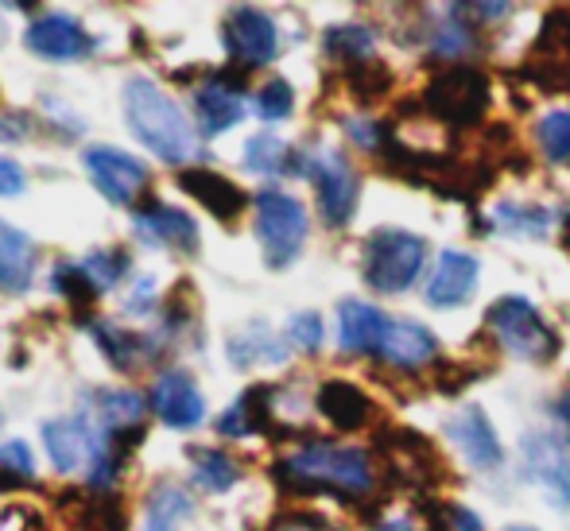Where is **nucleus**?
Wrapping results in <instances>:
<instances>
[{
    "label": "nucleus",
    "instance_id": "473e14b6",
    "mask_svg": "<svg viewBox=\"0 0 570 531\" xmlns=\"http://www.w3.org/2000/svg\"><path fill=\"white\" fill-rule=\"evenodd\" d=\"M473 23L465 20H446L435 28V39H431V47H435V55H443V59H465V55L473 51Z\"/></svg>",
    "mask_w": 570,
    "mask_h": 531
},
{
    "label": "nucleus",
    "instance_id": "5701e85b",
    "mask_svg": "<svg viewBox=\"0 0 570 531\" xmlns=\"http://www.w3.org/2000/svg\"><path fill=\"white\" fill-rule=\"evenodd\" d=\"M323 47L334 62H345V67H357V62H368L376 51V36L365 23H334L323 36Z\"/></svg>",
    "mask_w": 570,
    "mask_h": 531
},
{
    "label": "nucleus",
    "instance_id": "f704fd0d",
    "mask_svg": "<svg viewBox=\"0 0 570 531\" xmlns=\"http://www.w3.org/2000/svg\"><path fill=\"white\" fill-rule=\"evenodd\" d=\"M51 287H55V292L67 295V299L75 303V307H86V303H90L94 295H98V287L90 284V276H86V272L78 268V264H59V268H55Z\"/></svg>",
    "mask_w": 570,
    "mask_h": 531
},
{
    "label": "nucleus",
    "instance_id": "ea45409f",
    "mask_svg": "<svg viewBox=\"0 0 570 531\" xmlns=\"http://www.w3.org/2000/svg\"><path fill=\"white\" fill-rule=\"evenodd\" d=\"M23 190V171L12 159H0V195H20Z\"/></svg>",
    "mask_w": 570,
    "mask_h": 531
},
{
    "label": "nucleus",
    "instance_id": "b1692460",
    "mask_svg": "<svg viewBox=\"0 0 570 531\" xmlns=\"http://www.w3.org/2000/svg\"><path fill=\"white\" fill-rule=\"evenodd\" d=\"M284 357H287V345L276 342V334L264 322H253L237 337H229V361L240 368L256 365V361H284Z\"/></svg>",
    "mask_w": 570,
    "mask_h": 531
},
{
    "label": "nucleus",
    "instance_id": "1a4fd4ad",
    "mask_svg": "<svg viewBox=\"0 0 570 531\" xmlns=\"http://www.w3.org/2000/svg\"><path fill=\"white\" fill-rule=\"evenodd\" d=\"M47 454H51L59 473H94L98 458L106 454L98 431L90 426L86 415H67V420H51L43 426Z\"/></svg>",
    "mask_w": 570,
    "mask_h": 531
},
{
    "label": "nucleus",
    "instance_id": "9b49d317",
    "mask_svg": "<svg viewBox=\"0 0 570 531\" xmlns=\"http://www.w3.org/2000/svg\"><path fill=\"white\" fill-rule=\"evenodd\" d=\"M226 47L237 67H264L276 59L279 51V31L268 12L261 8H233L226 20Z\"/></svg>",
    "mask_w": 570,
    "mask_h": 531
},
{
    "label": "nucleus",
    "instance_id": "7c9ffc66",
    "mask_svg": "<svg viewBox=\"0 0 570 531\" xmlns=\"http://www.w3.org/2000/svg\"><path fill=\"white\" fill-rule=\"evenodd\" d=\"M36 481V462L23 442H0V489H16Z\"/></svg>",
    "mask_w": 570,
    "mask_h": 531
},
{
    "label": "nucleus",
    "instance_id": "6ab92c4d",
    "mask_svg": "<svg viewBox=\"0 0 570 531\" xmlns=\"http://www.w3.org/2000/svg\"><path fill=\"white\" fill-rule=\"evenodd\" d=\"M435 353H439V337L431 334L423 322L392 318L389 337H384L376 357L389 361V365H396V368H420V365H428Z\"/></svg>",
    "mask_w": 570,
    "mask_h": 531
},
{
    "label": "nucleus",
    "instance_id": "4c0bfd02",
    "mask_svg": "<svg viewBox=\"0 0 570 531\" xmlns=\"http://www.w3.org/2000/svg\"><path fill=\"white\" fill-rule=\"evenodd\" d=\"M287 337H292V345H299V350L315 353L318 345H323V318H318L315 311H303V315H295L287 322Z\"/></svg>",
    "mask_w": 570,
    "mask_h": 531
},
{
    "label": "nucleus",
    "instance_id": "0eeeda50",
    "mask_svg": "<svg viewBox=\"0 0 570 531\" xmlns=\"http://www.w3.org/2000/svg\"><path fill=\"white\" fill-rule=\"evenodd\" d=\"M303 171L315 183V198H318V214L331 229H342V225L353 222V210H357V195L361 183L353 175V167L345 164V156L338 151H315L311 159H303Z\"/></svg>",
    "mask_w": 570,
    "mask_h": 531
},
{
    "label": "nucleus",
    "instance_id": "4be33fe9",
    "mask_svg": "<svg viewBox=\"0 0 570 531\" xmlns=\"http://www.w3.org/2000/svg\"><path fill=\"white\" fill-rule=\"evenodd\" d=\"M136 229L148 233V237H156V240H164V245H171V248H183V253H198L195 217L175 210V206L148 203L140 214H136Z\"/></svg>",
    "mask_w": 570,
    "mask_h": 531
},
{
    "label": "nucleus",
    "instance_id": "cd10ccee",
    "mask_svg": "<svg viewBox=\"0 0 570 531\" xmlns=\"http://www.w3.org/2000/svg\"><path fill=\"white\" fill-rule=\"evenodd\" d=\"M245 167L256 175H284L287 167L299 171V167L292 164V148H287L284 140H276L272 132H261L245 144Z\"/></svg>",
    "mask_w": 570,
    "mask_h": 531
},
{
    "label": "nucleus",
    "instance_id": "58836bf2",
    "mask_svg": "<svg viewBox=\"0 0 570 531\" xmlns=\"http://www.w3.org/2000/svg\"><path fill=\"white\" fill-rule=\"evenodd\" d=\"M218 431L226 434V439H245V434H253V420H248V412H245V404H240V400L218 420Z\"/></svg>",
    "mask_w": 570,
    "mask_h": 531
},
{
    "label": "nucleus",
    "instance_id": "c756f323",
    "mask_svg": "<svg viewBox=\"0 0 570 531\" xmlns=\"http://www.w3.org/2000/svg\"><path fill=\"white\" fill-rule=\"evenodd\" d=\"M497 225H501L504 233H520V237H548L551 217H548V210H540V206L504 203L501 210H497Z\"/></svg>",
    "mask_w": 570,
    "mask_h": 531
},
{
    "label": "nucleus",
    "instance_id": "2f4dec72",
    "mask_svg": "<svg viewBox=\"0 0 570 531\" xmlns=\"http://www.w3.org/2000/svg\"><path fill=\"white\" fill-rule=\"evenodd\" d=\"M540 148L551 164L570 159V109H556L540 120Z\"/></svg>",
    "mask_w": 570,
    "mask_h": 531
},
{
    "label": "nucleus",
    "instance_id": "20e7f679",
    "mask_svg": "<svg viewBox=\"0 0 570 531\" xmlns=\"http://www.w3.org/2000/svg\"><path fill=\"white\" fill-rule=\"evenodd\" d=\"M485 326L497 334V342L520 361H551L559 353V334L540 318V311L524 295H504L485 311Z\"/></svg>",
    "mask_w": 570,
    "mask_h": 531
},
{
    "label": "nucleus",
    "instance_id": "e433bc0d",
    "mask_svg": "<svg viewBox=\"0 0 570 531\" xmlns=\"http://www.w3.org/2000/svg\"><path fill=\"white\" fill-rule=\"evenodd\" d=\"M94 334H98V345L106 350V357L114 361L117 368H132L136 361V342L128 334H120L114 326H94Z\"/></svg>",
    "mask_w": 570,
    "mask_h": 531
},
{
    "label": "nucleus",
    "instance_id": "423d86ee",
    "mask_svg": "<svg viewBox=\"0 0 570 531\" xmlns=\"http://www.w3.org/2000/svg\"><path fill=\"white\" fill-rule=\"evenodd\" d=\"M423 109L451 128H473L489 109V78L470 62H451L428 82Z\"/></svg>",
    "mask_w": 570,
    "mask_h": 531
},
{
    "label": "nucleus",
    "instance_id": "f8f14e48",
    "mask_svg": "<svg viewBox=\"0 0 570 531\" xmlns=\"http://www.w3.org/2000/svg\"><path fill=\"white\" fill-rule=\"evenodd\" d=\"M151 407L175 431H190L206 415L203 392L195 389V381L183 368H167V373L156 376V384H151Z\"/></svg>",
    "mask_w": 570,
    "mask_h": 531
},
{
    "label": "nucleus",
    "instance_id": "c9c22d12",
    "mask_svg": "<svg viewBox=\"0 0 570 531\" xmlns=\"http://www.w3.org/2000/svg\"><path fill=\"white\" fill-rule=\"evenodd\" d=\"M292 109H295V94L284 78H272V82L261 86V94H256V112H261L264 120H284Z\"/></svg>",
    "mask_w": 570,
    "mask_h": 531
},
{
    "label": "nucleus",
    "instance_id": "79ce46f5",
    "mask_svg": "<svg viewBox=\"0 0 570 531\" xmlns=\"http://www.w3.org/2000/svg\"><path fill=\"white\" fill-rule=\"evenodd\" d=\"M465 12L478 16V20H509V4H465Z\"/></svg>",
    "mask_w": 570,
    "mask_h": 531
},
{
    "label": "nucleus",
    "instance_id": "393cba45",
    "mask_svg": "<svg viewBox=\"0 0 570 531\" xmlns=\"http://www.w3.org/2000/svg\"><path fill=\"white\" fill-rule=\"evenodd\" d=\"M195 458V481L210 493H229L240 481V465L233 462L226 450H210V446H195L190 450Z\"/></svg>",
    "mask_w": 570,
    "mask_h": 531
},
{
    "label": "nucleus",
    "instance_id": "72a5a7b5",
    "mask_svg": "<svg viewBox=\"0 0 570 531\" xmlns=\"http://www.w3.org/2000/svg\"><path fill=\"white\" fill-rule=\"evenodd\" d=\"M78 268H82L86 276H90V284L101 292V287H114L117 279H125L128 256H125V253H117V248H114V253H90L82 264H78Z\"/></svg>",
    "mask_w": 570,
    "mask_h": 531
},
{
    "label": "nucleus",
    "instance_id": "a878e982",
    "mask_svg": "<svg viewBox=\"0 0 570 531\" xmlns=\"http://www.w3.org/2000/svg\"><path fill=\"white\" fill-rule=\"evenodd\" d=\"M98 404V415L101 423H106V431H136L144 420V412H148V400L140 396V392H101V400H94Z\"/></svg>",
    "mask_w": 570,
    "mask_h": 531
},
{
    "label": "nucleus",
    "instance_id": "9d476101",
    "mask_svg": "<svg viewBox=\"0 0 570 531\" xmlns=\"http://www.w3.org/2000/svg\"><path fill=\"white\" fill-rule=\"evenodd\" d=\"M82 159H86V171L94 175V187L117 206H132L151 183L148 167L117 148H86Z\"/></svg>",
    "mask_w": 570,
    "mask_h": 531
},
{
    "label": "nucleus",
    "instance_id": "a19ab883",
    "mask_svg": "<svg viewBox=\"0 0 570 531\" xmlns=\"http://www.w3.org/2000/svg\"><path fill=\"white\" fill-rule=\"evenodd\" d=\"M443 512L454 520V531H481V517H478V512H470V509H458V504H446Z\"/></svg>",
    "mask_w": 570,
    "mask_h": 531
},
{
    "label": "nucleus",
    "instance_id": "2eb2a0df",
    "mask_svg": "<svg viewBox=\"0 0 570 531\" xmlns=\"http://www.w3.org/2000/svg\"><path fill=\"white\" fill-rule=\"evenodd\" d=\"M478 287V260L470 253H458V248H446L435 264V276L428 284V303L439 311H454L462 307L465 299Z\"/></svg>",
    "mask_w": 570,
    "mask_h": 531
},
{
    "label": "nucleus",
    "instance_id": "ddd939ff",
    "mask_svg": "<svg viewBox=\"0 0 570 531\" xmlns=\"http://www.w3.org/2000/svg\"><path fill=\"white\" fill-rule=\"evenodd\" d=\"M446 434H451V442L462 450L473 470L489 473L504 462V450H501V442H497L493 423L485 420V412H481L478 404H465L462 412H454L451 420H446Z\"/></svg>",
    "mask_w": 570,
    "mask_h": 531
},
{
    "label": "nucleus",
    "instance_id": "a18cd8bd",
    "mask_svg": "<svg viewBox=\"0 0 570 531\" xmlns=\"http://www.w3.org/2000/svg\"><path fill=\"white\" fill-rule=\"evenodd\" d=\"M431 531H446V528H431Z\"/></svg>",
    "mask_w": 570,
    "mask_h": 531
},
{
    "label": "nucleus",
    "instance_id": "f03ea898",
    "mask_svg": "<svg viewBox=\"0 0 570 531\" xmlns=\"http://www.w3.org/2000/svg\"><path fill=\"white\" fill-rule=\"evenodd\" d=\"M276 478L295 489H338L345 496L373 493V462L365 450L334 446V442H311L299 454L284 458Z\"/></svg>",
    "mask_w": 570,
    "mask_h": 531
},
{
    "label": "nucleus",
    "instance_id": "6e6552de",
    "mask_svg": "<svg viewBox=\"0 0 570 531\" xmlns=\"http://www.w3.org/2000/svg\"><path fill=\"white\" fill-rule=\"evenodd\" d=\"M520 454H524V478L532 485H540L556 509H570V446L563 434L556 431L524 434Z\"/></svg>",
    "mask_w": 570,
    "mask_h": 531
},
{
    "label": "nucleus",
    "instance_id": "c03bdc74",
    "mask_svg": "<svg viewBox=\"0 0 570 531\" xmlns=\"http://www.w3.org/2000/svg\"><path fill=\"white\" fill-rule=\"evenodd\" d=\"M509 531H535V528H509Z\"/></svg>",
    "mask_w": 570,
    "mask_h": 531
},
{
    "label": "nucleus",
    "instance_id": "dca6fc26",
    "mask_svg": "<svg viewBox=\"0 0 570 531\" xmlns=\"http://www.w3.org/2000/svg\"><path fill=\"white\" fill-rule=\"evenodd\" d=\"M179 187L226 225L237 222L248 203L245 190H240L237 183H229L226 175H218V171H206V167H187V171L179 175Z\"/></svg>",
    "mask_w": 570,
    "mask_h": 531
},
{
    "label": "nucleus",
    "instance_id": "f3484780",
    "mask_svg": "<svg viewBox=\"0 0 570 531\" xmlns=\"http://www.w3.org/2000/svg\"><path fill=\"white\" fill-rule=\"evenodd\" d=\"M195 112L206 136H222L245 117V94L237 82H229V75H218L195 90Z\"/></svg>",
    "mask_w": 570,
    "mask_h": 531
},
{
    "label": "nucleus",
    "instance_id": "a211bd4d",
    "mask_svg": "<svg viewBox=\"0 0 570 531\" xmlns=\"http://www.w3.org/2000/svg\"><path fill=\"white\" fill-rule=\"evenodd\" d=\"M389 326L392 318L381 307H368L361 299H345L338 307V337L345 353H381Z\"/></svg>",
    "mask_w": 570,
    "mask_h": 531
},
{
    "label": "nucleus",
    "instance_id": "c85d7f7f",
    "mask_svg": "<svg viewBox=\"0 0 570 531\" xmlns=\"http://www.w3.org/2000/svg\"><path fill=\"white\" fill-rule=\"evenodd\" d=\"M345 82H350V90H353V98H357V101H376V98H384V94H389L392 75H389V67H384V62L368 59V62H357V67L345 70Z\"/></svg>",
    "mask_w": 570,
    "mask_h": 531
},
{
    "label": "nucleus",
    "instance_id": "aec40b11",
    "mask_svg": "<svg viewBox=\"0 0 570 531\" xmlns=\"http://www.w3.org/2000/svg\"><path fill=\"white\" fill-rule=\"evenodd\" d=\"M36 276V245L23 229L0 222V292L23 295Z\"/></svg>",
    "mask_w": 570,
    "mask_h": 531
},
{
    "label": "nucleus",
    "instance_id": "7ed1b4c3",
    "mask_svg": "<svg viewBox=\"0 0 570 531\" xmlns=\"http://www.w3.org/2000/svg\"><path fill=\"white\" fill-rule=\"evenodd\" d=\"M423 260H428V240L407 229H376L365 240V284L381 295H404L420 279Z\"/></svg>",
    "mask_w": 570,
    "mask_h": 531
},
{
    "label": "nucleus",
    "instance_id": "bb28decb",
    "mask_svg": "<svg viewBox=\"0 0 570 531\" xmlns=\"http://www.w3.org/2000/svg\"><path fill=\"white\" fill-rule=\"evenodd\" d=\"M190 517V496L179 485H159L148 501V517H144V531H175L179 520Z\"/></svg>",
    "mask_w": 570,
    "mask_h": 531
},
{
    "label": "nucleus",
    "instance_id": "f257e3e1",
    "mask_svg": "<svg viewBox=\"0 0 570 531\" xmlns=\"http://www.w3.org/2000/svg\"><path fill=\"white\" fill-rule=\"evenodd\" d=\"M125 117L136 140L156 151L167 164H187L198 156V136L190 128L179 101H171L151 78H128L125 86Z\"/></svg>",
    "mask_w": 570,
    "mask_h": 531
},
{
    "label": "nucleus",
    "instance_id": "37998d69",
    "mask_svg": "<svg viewBox=\"0 0 570 531\" xmlns=\"http://www.w3.org/2000/svg\"><path fill=\"white\" fill-rule=\"evenodd\" d=\"M556 415H559V420H563V423L570 426V389L563 392V396L556 400Z\"/></svg>",
    "mask_w": 570,
    "mask_h": 531
},
{
    "label": "nucleus",
    "instance_id": "39448f33",
    "mask_svg": "<svg viewBox=\"0 0 570 531\" xmlns=\"http://www.w3.org/2000/svg\"><path fill=\"white\" fill-rule=\"evenodd\" d=\"M307 229H311L307 210H303V203L295 195L276 187L256 195V237H261L264 264L268 268H287L303 253Z\"/></svg>",
    "mask_w": 570,
    "mask_h": 531
},
{
    "label": "nucleus",
    "instance_id": "412c9836",
    "mask_svg": "<svg viewBox=\"0 0 570 531\" xmlns=\"http://www.w3.org/2000/svg\"><path fill=\"white\" fill-rule=\"evenodd\" d=\"M318 412H323L326 423H334L338 431H361L368 420H373V400L350 381H326L318 389Z\"/></svg>",
    "mask_w": 570,
    "mask_h": 531
},
{
    "label": "nucleus",
    "instance_id": "4468645a",
    "mask_svg": "<svg viewBox=\"0 0 570 531\" xmlns=\"http://www.w3.org/2000/svg\"><path fill=\"white\" fill-rule=\"evenodd\" d=\"M28 47L36 55H43V59L75 62L94 51V39H90V31L78 20H70V16H39L28 28Z\"/></svg>",
    "mask_w": 570,
    "mask_h": 531
}]
</instances>
